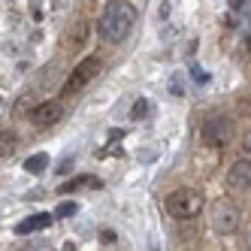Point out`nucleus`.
Segmentation results:
<instances>
[{
  "mask_svg": "<svg viewBox=\"0 0 251 251\" xmlns=\"http://www.w3.org/2000/svg\"><path fill=\"white\" fill-rule=\"evenodd\" d=\"M136 19H139V12H136V6L130 3V0H112V3L103 9L100 27H97V30H100V37H103L106 43L118 46V43L127 40V33L133 30Z\"/></svg>",
  "mask_w": 251,
  "mask_h": 251,
  "instance_id": "nucleus-1",
  "label": "nucleus"
},
{
  "mask_svg": "<svg viewBox=\"0 0 251 251\" xmlns=\"http://www.w3.org/2000/svg\"><path fill=\"white\" fill-rule=\"evenodd\" d=\"M164 206L173 218H197L203 212V194L191 191V188H178L164 200Z\"/></svg>",
  "mask_w": 251,
  "mask_h": 251,
  "instance_id": "nucleus-2",
  "label": "nucleus"
},
{
  "mask_svg": "<svg viewBox=\"0 0 251 251\" xmlns=\"http://www.w3.org/2000/svg\"><path fill=\"white\" fill-rule=\"evenodd\" d=\"M100 70H103L100 58H94V55L82 58V61L76 64V70L70 73V79H67V85H64V94H61V97H73V94H79L88 82H94V79L100 76Z\"/></svg>",
  "mask_w": 251,
  "mask_h": 251,
  "instance_id": "nucleus-3",
  "label": "nucleus"
},
{
  "mask_svg": "<svg viewBox=\"0 0 251 251\" xmlns=\"http://www.w3.org/2000/svg\"><path fill=\"white\" fill-rule=\"evenodd\" d=\"M209 221H212V230L218 233V236H230V233H236V227H239V209L227 200H218L209 209Z\"/></svg>",
  "mask_w": 251,
  "mask_h": 251,
  "instance_id": "nucleus-4",
  "label": "nucleus"
},
{
  "mask_svg": "<svg viewBox=\"0 0 251 251\" xmlns=\"http://www.w3.org/2000/svg\"><path fill=\"white\" fill-rule=\"evenodd\" d=\"M203 139L209 142V146H215V149H224L227 142L233 139V121L224 118V115L209 118V121L203 124Z\"/></svg>",
  "mask_w": 251,
  "mask_h": 251,
  "instance_id": "nucleus-5",
  "label": "nucleus"
},
{
  "mask_svg": "<svg viewBox=\"0 0 251 251\" xmlns=\"http://www.w3.org/2000/svg\"><path fill=\"white\" fill-rule=\"evenodd\" d=\"M61 118H64V103L61 100H46V103L30 109V124H37V127H51V124H58Z\"/></svg>",
  "mask_w": 251,
  "mask_h": 251,
  "instance_id": "nucleus-6",
  "label": "nucleus"
},
{
  "mask_svg": "<svg viewBox=\"0 0 251 251\" xmlns=\"http://www.w3.org/2000/svg\"><path fill=\"white\" fill-rule=\"evenodd\" d=\"M248 185H251V160L242 157V160H236V164L227 170V188H233V191H245Z\"/></svg>",
  "mask_w": 251,
  "mask_h": 251,
  "instance_id": "nucleus-7",
  "label": "nucleus"
},
{
  "mask_svg": "<svg viewBox=\"0 0 251 251\" xmlns=\"http://www.w3.org/2000/svg\"><path fill=\"white\" fill-rule=\"evenodd\" d=\"M51 221H55V215H33V218H25L22 224H15V233H19V236H27L33 230H46Z\"/></svg>",
  "mask_w": 251,
  "mask_h": 251,
  "instance_id": "nucleus-8",
  "label": "nucleus"
},
{
  "mask_svg": "<svg viewBox=\"0 0 251 251\" xmlns=\"http://www.w3.org/2000/svg\"><path fill=\"white\" fill-rule=\"evenodd\" d=\"M46 167H49V154H46V151H37V154H30V157L25 160V170H27L30 176L46 173Z\"/></svg>",
  "mask_w": 251,
  "mask_h": 251,
  "instance_id": "nucleus-9",
  "label": "nucleus"
},
{
  "mask_svg": "<svg viewBox=\"0 0 251 251\" xmlns=\"http://www.w3.org/2000/svg\"><path fill=\"white\" fill-rule=\"evenodd\" d=\"M100 188V182H97V178H88V176H82V178H73V182H67L64 185V191H76V188Z\"/></svg>",
  "mask_w": 251,
  "mask_h": 251,
  "instance_id": "nucleus-10",
  "label": "nucleus"
},
{
  "mask_svg": "<svg viewBox=\"0 0 251 251\" xmlns=\"http://www.w3.org/2000/svg\"><path fill=\"white\" fill-rule=\"evenodd\" d=\"M76 212H79V206L67 200V203H61V206L55 209V218H73V215H76Z\"/></svg>",
  "mask_w": 251,
  "mask_h": 251,
  "instance_id": "nucleus-11",
  "label": "nucleus"
},
{
  "mask_svg": "<svg viewBox=\"0 0 251 251\" xmlns=\"http://www.w3.org/2000/svg\"><path fill=\"white\" fill-rule=\"evenodd\" d=\"M146 112H149V100H142V97H139V100L133 103V112H130V118H133V121H139V118H146Z\"/></svg>",
  "mask_w": 251,
  "mask_h": 251,
  "instance_id": "nucleus-12",
  "label": "nucleus"
},
{
  "mask_svg": "<svg viewBox=\"0 0 251 251\" xmlns=\"http://www.w3.org/2000/svg\"><path fill=\"white\" fill-rule=\"evenodd\" d=\"M191 79H194L197 85H206V82H209V73H206L203 67H197V64H191Z\"/></svg>",
  "mask_w": 251,
  "mask_h": 251,
  "instance_id": "nucleus-13",
  "label": "nucleus"
},
{
  "mask_svg": "<svg viewBox=\"0 0 251 251\" xmlns=\"http://www.w3.org/2000/svg\"><path fill=\"white\" fill-rule=\"evenodd\" d=\"M170 94H176V97H182V94H185V85H182V79H178V76L170 82Z\"/></svg>",
  "mask_w": 251,
  "mask_h": 251,
  "instance_id": "nucleus-14",
  "label": "nucleus"
},
{
  "mask_svg": "<svg viewBox=\"0 0 251 251\" xmlns=\"http://www.w3.org/2000/svg\"><path fill=\"white\" fill-rule=\"evenodd\" d=\"M100 239H106V242H112V239H115V233H112V230H103V233H100Z\"/></svg>",
  "mask_w": 251,
  "mask_h": 251,
  "instance_id": "nucleus-15",
  "label": "nucleus"
},
{
  "mask_svg": "<svg viewBox=\"0 0 251 251\" xmlns=\"http://www.w3.org/2000/svg\"><path fill=\"white\" fill-rule=\"evenodd\" d=\"M242 146H245V149H248V151H251V130H248V133H245V139H242Z\"/></svg>",
  "mask_w": 251,
  "mask_h": 251,
  "instance_id": "nucleus-16",
  "label": "nucleus"
},
{
  "mask_svg": "<svg viewBox=\"0 0 251 251\" xmlns=\"http://www.w3.org/2000/svg\"><path fill=\"white\" fill-rule=\"evenodd\" d=\"M233 6H242V0H233Z\"/></svg>",
  "mask_w": 251,
  "mask_h": 251,
  "instance_id": "nucleus-17",
  "label": "nucleus"
},
{
  "mask_svg": "<svg viewBox=\"0 0 251 251\" xmlns=\"http://www.w3.org/2000/svg\"><path fill=\"white\" fill-rule=\"evenodd\" d=\"M248 248H251V236H248Z\"/></svg>",
  "mask_w": 251,
  "mask_h": 251,
  "instance_id": "nucleus-18",
  "label": "nucleus"
}]
</instances>
